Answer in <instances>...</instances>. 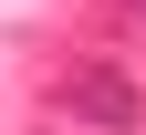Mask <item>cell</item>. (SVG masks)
<instances>
[{"mask_svg": "<svg viewBox=\"0 0 146 135\" xmlns=\"http://www.w3.org/2000/svg\"><path fill=\"white\" fill-rule=\"evenodd\" d=\"M136 11H146V0H136Z\"/></svg>", "mask_w": 146, "mask_h": 135, "instance_id": "7a4b0ae2", "label": "cell"}, {"mask_svg": "<svg viewBox=\"0 0 146 135\" xmlns=\"http://www.w3.org/2000/svg\"><path fill=\"white\" fill-rule=\"evenodd\" d=\"M63 104L84 114V125H104V135H125V125H136V104H146V94L125 83L115 63H84V73H73V83H63Z\"/></svg>", "mask_w": 146, "mask_h": 135, "instance_id": "6da1fadb", "label": "cell"}]
</instances>
